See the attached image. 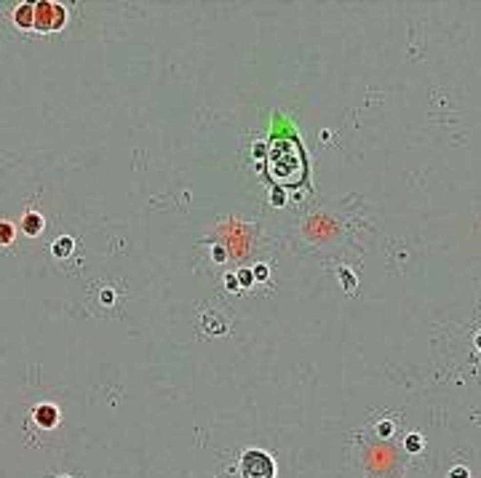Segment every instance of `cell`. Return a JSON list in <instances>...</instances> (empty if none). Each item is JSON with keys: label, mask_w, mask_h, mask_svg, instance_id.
<instances>
[{"label": "cell", "mask_w": 481, "mask_h": 478, "mask_svg": "<svg viewBox=\"0 0 481 478\" xmlns=\"http://www.w3.org/2000/svg\"><path fill=\"white\" fill-rule=\"evenodd\" d=\"M449 478H471V473H468L462 465H457V468H452L449 470Z\"/></svg>", "instance_id": "9c48e42d"}, {"label": "cell", "mask_w": 481, "mask_h": 478, "mask_svg": "<svg viewBox=\"0 0 481 478\" xmlns=\"http://www.w3.org/2000/svg\"><path fill=\"white\" fill-rule=\"evenodd\" d=\"M390 430H393V425H390V422H380V425H377V433H380V436H390Z\"/></svg>", "instance_id": "30bf717a"}, {"label": "cell", "mask_w": 481, "mask_h": 478, "mask_svg": "<svg viewBox=\"0 0 481 478\" xmlns=\"http://www.w3.org/2000/svg\"><path fill=\"white\" fill-rule=\"evenodd\" d=\"M241 473L243 478H275V465L270 459V454L251 449L241 459Z\"/></svg>", "instance_id": "7a4b0ae2"}, {"label": "cell", "mask_w": 481, "mask_h": 478, "mask_svg": "<svg viewBox=\"0 0 481 478\" xmlns=\"http://www.w3.org/2000/svg\"><path fill=\"white\" fill-rule=\"evenodd\" d=\"M72 251V238H59V241H54V257H67V254Z\"/></svg>", "instance_id": "8992f818"}, {"label": "cell", "mask_w": 481, "mask_h": 478, "mask_svg": "<svg viewBox=\"0 0 481 478\" xmlns=\"http://www.w3.org/2000/svg\"><path fill=\"white\" fill-rule=\"evenodd\" d=\"M32 417H35V422L41 425L43 430H51V428L59 425V409H56L54 403H43V406H35Z\"/></svg>", "instance_id": "3957f363"}, {"label": "cell", "mask_w": 481, "mask_h": 478, "mask_svg": "<svg viewBox=\"0 0 481 478\" xmlns=\"http://www.w3.org/2000/svg\"><path fill=\"white\" fill-rule=\"evenodd\" d=\"M420 449H422V438L417 433H412L406 438V452H420Z\"/></svg>", "instance_id": "ba28073f"}, {"label": "cell", "mask_w": 481, "mask_h": 478, "mask_svg": "<svg viewBox=\"0 0 481 478\" xmlns=\"http://www.w3.org/2000/svg\"><path fill=\"white\" fill-rule=\"evenodd\" d=\"M32 19H35V3H21L14 8V24L21 30H32Z\"/></svg>", "instance_id": "277c9868"}, {"label": "cell", "mask_w": 481, "mask_h": 478, "mask_svg": "<svg viewBox=\"0 0 481 478\" xmlns=\"http://www.w3.org/2000/svg\"><path fill=\"white\" fill-rule=\"evenodd\" d=\"M67 21V11L64 5L59 3H48V0H43V3H35V19H32V30L38 32H56L62 30Z\"/></svg>", "instance_id": "6da1fadb"}, {"label": "cell", "mask_w": 481, "mask_h": 478, "mask_svg": "<svg viewBox=\"0 0 481 478\" xmlns=\"http://www.w3.org/2000/svg\"><path fill=\"white\" fill-rule=\"evenodd\" d=\"M14 241V225L11 222H0V246H8Z\"/></svg>", "instance_id": "52a82bcc"}, {"label": "cell", "mask_w": 481, "mask_h": 478, "mask_svg": "<svg viewBox=\"0 0 481 478\" xmlns=\"http://www.w3.org/2000/svg\"><path fill=\"white\" fill-rule=\"evenodd\" d=\"M43 227H46V222H43V214H38V211H27L24 217H21V230L27 232V235H41L43 232Z\"/></svg>", "instance_id": "5b68a950"}]
</instances>
